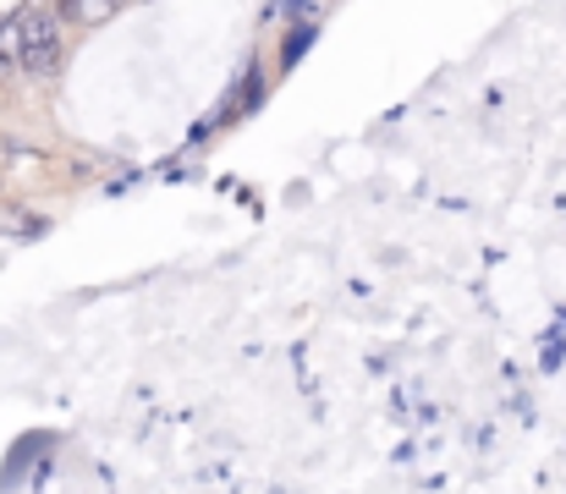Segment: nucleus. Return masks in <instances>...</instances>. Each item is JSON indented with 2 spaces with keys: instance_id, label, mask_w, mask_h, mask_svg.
<instances>
[{
  "instance_id": "obj_1",
  "label": "nucleus",
  "mask_w": 566,
  "mask_h": 494,
  "mask_svg": "<svg viewBox=\"0 0 566 494\" xmlns=\"http://www.w3.org/2000/svg\"><path fill=\"white\" fill-rule=\"evenodd\" d=\"M17 22H22V77L50 83V77L61 72V61H66L61 17L44 11V6H28V11H17Z\"/></svg>"
},
{
  "instance_id": "obj_2",
  "label": "nucleus",
  "mask_w": 566,
  "mask_h": 494,
  "mask_svg": "<svg viewBox=\"0 0 566 494\" xmlns=\"http://www.w3.org/2000/svg\"><path fill=\"white\" fill-rule=\"evenodd\" d=\"M127 0H55V17L61 22H77V28H99L122 11Z\"/></svg>"
},
{
  "instance_id": "obj_3",
  "label": "nucleus",
  "mask_w": 566,
  "mask_h": 494,
  "mask_svg": "<svg viewBox=\"0 0 566 494\" xmlns=\"http://www.w3.org/2000/svg\"><path fill=\"white\" fill-rule=\"evenodd\" d=\"M0 77H22V22H0Z\"/></svg>"
}]
</instances>
